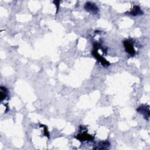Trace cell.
<instances>
[{
  "label": "cell",
  "mask_w": 150,
  "mask_h": 150,
  "mask_svg": "<svg viewBox=\"0 0 150 150\" xmlns=\"http://www.w3.org/2000/svg\"><path fill=\"white\" fill-rule=\"evenodd\" d=\"M137 111L139 113L143 115L144 118L148 120L149 117V109L148 106H147V105H142V106H140L137 109Z\"/></svg>",
  "instance_id": "2"
},
{
  "label": "cell",
  "mask_w": 150,
  "mask_h": 150,
  "mask_svg": "<svg viewBox=\"0 0 150 150\" xmlns=\"http://www.w3.org/2000/svg\"><path fill=\"white\" fill-rule=\"evenodd\" d=\"M130 14L131 15H132V16H137V15H140V14H142V11L138 6H136L134 7L132 11Z\"/></svg>",
  "instance_id": "7"
},
{
  "label": "cell",
  "mask_w": 150,
  "mask_h": 150,
  "mask_svg": "<svg viewBox=\"0 0 150 150\" xmlns=\"http://www.w3.org/2000/svg\"><path fill=\"white\" fill-rule=\"evenodd\" d=\"M110 147V143L109 141H102L98 144L97 145V147L95 148V149H107Z\"/></svg>",
  "instance_id": "6"
},
{
  "label": "cell",
  "mask_w": 150,
  "mask_h": 150,
  "mask_svg": "<svg viewBox=\"0 0 150 150\" xmlns=\"http://www.w3.org/2000/svg\"><path fill=\"white\" fill-rule=\"evenodd\" d=\"M84 8L87 12L92 14L96 15L99 12V8L96 5L91 2L86 3L84 6Z\"/></svg>",
  "instance_id": "1"
},
{
  "label": "cell",
  "mask_w": 150,
  "mask_h": 150,
  "mask_svg": "<svg viewBox=\"0 0 150 150\" xmlns=\"http://www.w3.org/2000/svg\"><path fill=\"white\" fill-rule=\"evenodd\" d=\"M76 138L78 140H81L82 141H84L86 140L91 141V140H92L93 139V137L92 136H90V135H89L86 132H83L82 134H78V136H76Z\"/></svg>",
  "instance_id": "5"
},
{
  "label": "cell",
  "mask_w": 150,
  "mask_h": 150,
  "mask_svg": "<svg viewBox=\"0 0 150 150\" xmlns=\"http://www.w3.org/2000/svg\"><path fill=\"white\" fill-rule=\"evenodd\" d=\"M93 55L98 60V61L104 66H109L110 65L109 62H107L106 60H105L100 55V54L96 51H93Z\"/></svg>",
  "instance_id": "4"
},
{
  "label": "cell",
  "mask_w": 150,
  "mask_h": 150,
  "mask_svg": "<svg viewBox=\"0 0 150 150\" xmlns=\"http://www.w3.org/2000/svg\"><path fill=\"white\" fill-rule=\"evenodd\" d=\"M0 95H1V100L3 101L7 96V90L5 87L3 86L1 87V92H0Z\"/></svg>",
  "instance_id": "8"
},
{
  "label": "cell",
  "mask_w": 150,
  "mask_h": 150,
  "mask_svg": "<svg viewBox=\"0 0 150 150\" xmlns=\"http://www.w3.org/2000/svg\"><path fill=\"white\" fill-rule=\"evenodd\" d=\"M124 46L126 49V51L128 53H129L130 55H134L136 53L135 52L134 47L133 45V43L129 41H126L124 42Z\"/></svg>",
  "instance_id": "3"
}]
</instances>
